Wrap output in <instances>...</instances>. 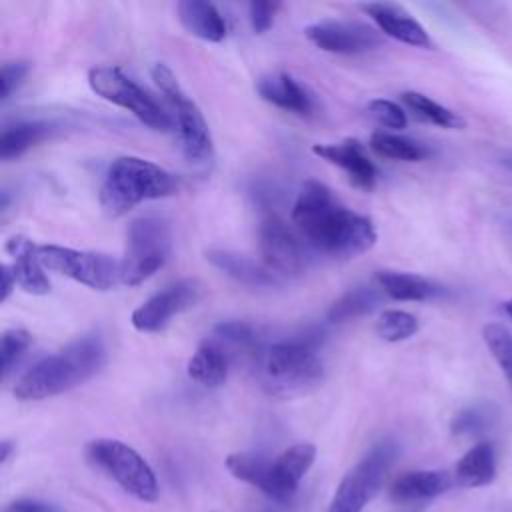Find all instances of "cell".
I'll list each match as a JSON object with an SVG mask.
<instances>
[{"mask_svg": "<svg viewBox=\"0 0 512 512\" xmlns=\"http://www.w3.org/2000/svg\"><path fill=\"white\" fill-rule=\"evenodd\" d=\"M292 222L308 246L332 258H356L376 244L372 220L344 208L318 180L302 184L292 208Z\"/></svg>", "mask_w": 512, "mask_h": 512, "instance_id": "6da1fadb", "label": "cell"}, {"mask_svg": "<svg viewBox=\"0 0 512 512\" xmlns=\"http://www.w3.org/2000/svg\"><path fill=\"white\" fill-rule=\"evenodd\" d=\"M106 362L100 336H82L28 368L14 384L18 400H44L90 380Z\"/></svg>", "mask_w": 512, "mask_h": 512, "instance_id": "7a4b0ae2", "label": "cell"}, {"mask_svg": "<svg viewBox=\"0 0 512 512\" xmlns=\"http://www.w3.org/2000/svg\"><path fill=\"white\" fill-rule=\"evenodd\" d=\"M256 378L276 398H296L316 390L324 380V366L312 338L272 342L256 352Z\"/></svg>", "mask_w": 512, "mask_h": 512, "instance_id": "3957f363", "label": "cell"}, {"mask_svg": "<svg viewBox=\"0 0 512 512\" xmlns=\"http://www.w3.org/2000/svg\"><path fill=\"white\" fill-rule=\"evenodd\" d=\"M176 192V180L158 164L136 158H116L100 186V206L112 218L128 214L132 208L146 200L166 198Z\"/></svg>", "mask_w": 512, "mask_h": 512, "instance_id": "277c9868", "label": "cell"}, {"mask_svg": "<svg viewBox=\"0 0 512 512\" xmlns=\"http://www.w3.org/2000/svg\"><path fill=\"white\" fill-rule=\"evenodd\" d=\"M86 458L132 498L144 504H154L160 498V486L154 470L144 456L122 440H92L86 446Z\"/></svg>", "mask_w": 512, "mask_h": 512, "instance_id": "5b68a950", "label": "cell"}, {"mask_svg": "<svg viewBox=\"0 0 512 512\" xmlns=\"http://www.w3.org/2000/svg\"><path fill=\"white\" fill-rule=\"evenodd\" d=\"M172 234L158 216L134 218L126 228V248L120 260V284L138 286L154 276L168 260Z\"/></svg>", "mask_w": 512, "mask_h": 512, "instance_id": "8992f818", "label": "cell"}, {"mask_svg": "<svg viewBox=\"0 0 512 512\" xmlns=\"http://www.w3.org/2000/svg\"><path fill=\"white\" fill-rule=\"evenodd\" d=\"M398 456V446L392 440H382L350 468L340 480L328 512H362L380 492L390 466Z\"/></svg>", "mask_w": 512, "mask_h": 512, "instance_id": "52a82bcc", "label": "cell"}, {"mask_svg": "<svg viewBox=\"0 0 512 512\" xmlns=\"http://www.w3.org/2000/svg\"><path fill=\"white\" fill-rule=\"evenodd\" d=\"M88 86L100 98L130 110L142 124L152 130L168 132L172 130L170 114L132 78H128L116 66H96L88 72Z\"/></svg>", "mask_w": 512, "mask_h": 512, "instance_id": "ba28073f", "label": "cell"}, {"mask_svg": "<svg viewBox=\"0 0 512 512\" xmlns=\"http://www.w3.org/2000/svg\"><path fill=\"white\" fill-rule=\"evenodd\" d=\"M150 72L154 84L160 88V92L166 96L172 110L176 112V122L186 158L190 162H208L212 158V138L200 108L194 100L186 96L174 72L166 64L156 62Z\"/></svg>", "mask_w": 512, "mask_h": 512, "instance_id": "9c48e42d", "label": "cell"}, {"mask_svg": "<svg viewBox=\"0 0 512 512\" xmlns=\"http://www.w3.org/2000/svg\"><path fill=\"white\" fill-rule=\"evenodd\" d=\"M38 258L46 270L68 276L92 290H110L120 284V260L108 254L38 244Z\"/></svg>", "mask_w": 512, "mask_h": 512, "instance_id": "30bf717a", "label": "cell"}, {"mask_svg": "<svg viewBox=\"0 0 512 512\" xmlns=\"http://www.w3.org/2000/svg\"><path fill=\"white\" fill-rule=\"evenodd\" d=\"M202 296V284L194 278L180 280L154 296L142 302L130 316L132 326L138 332H160L168 326V322L180 314L190 310Z\"/></svg>", "mask_w": 512, "mask_h": 512, "instance_id": "8fae6325", "label": "cell"}, {"mask_svg": "<svg viewBox=\"0 0 512 512\" xmlns=\"http://www.w3.org/2000/svg\"><path fill=\"white\" fill-rule=\"evenodd\" d=\"M304 34L316 48L346 56L370 52L382 44V36L374 26L354 20H320L306 26Z\"/></svg>", "mask_w": 512, "mask_h": 512, "instance_id": "7c38bea8", "label": "cell"}, {"mask_svg": "<svg viewBox=\"0 0 512 512\" xmlns=\"http://www.w3.org/2000/svg\"><path fill=\"white\" fill-rule=\"evenodd\" d=\"M260 252L268 270L284 276H298L308 264L304 242L276 216L266 218L260 226Z\"/></svg>", "mask_w": 512, "mask_h": 512, "instance_id": "4fadbf2b", "label": "cell"}, {"mask_svg": "<svg viewBox=\"0 0 512 512\" xmlns=\"http://www.w3.org/2000/svg\"><path fill=\"white\" fill-rule=\"evenodd\" d=\"M316 460V446L310 442H298L282 450L270 466V498L280 504H290L298 492V486Z\"/></svg>", "mask_w": 512, "mask_h": 512, "instance_id": "5bb4252c", "label": "cell"}, {"mask_svg": "<svg viewBox=\"0 0 512 512\" xmlns=\"http://www.w3.org/2000/svg\"><path fill=\"white\" fill-rule=\"evenodd\" d=\"M312 152L320 156L322 160L336 164L342 168L348 176V180L360 188L370 192L376 184V168L372 160L366 154V148L362 142L354 138H346L338 144H314Z\"/></svg>", "mask_w": 512, "mask_h": 512, "instance_id": "9a60e30c", "label": "cell"}, {"mask_svg": "<svg viewBox=\"0 0 512 512\" xmlns=\"http://www.w3.org/2000/svg\"><path fill=\"white\" fill-rule=\"evenodd\" d=\"M362 10L372 18L378 30L402 44L416 48H432V40L424 26L412 18L402 6L390 2H368Z\"/></svg>", "mask_w": 512, "mask_h": 512, "instance_id": "2e32d148", "label": "cell"}, {"mask_svg": "<svg viewBox=\"0 0 512 512\" xmlns=\"http://www.w3.org/2000/svg\"><path fill=\"white\" fill-rule=\"evenodd\" d=\"M256 90L262 96V100L274 104L276 108H282L300 116H310L316 110L314 94L286 72L262 76L256 82Z\"/></svg>", "mask_w": 512, "mask_h": 512, "instance_id": "e0dca14e", "label": "cell"}, {"mask_svg": "<svg viewBox=\"0 0 512 512\" xmlns=\"http://www.w3.org/2000/svg\"><path fill=\"white\" fill-rule=\"evenodd\" d=\"M6 252L14 258L10 268L16 278V284L24 292L36 294V296L50 292V282L44 274L46 268L38 258V244H34L30 238H24V236H12L6 242Z\"/></svg>", "mask_w": 512, "mask_h": 512, "instance_id": "ac0fdd59", "label": "cell"}, {"mask_svg": "<svg viewBox=\"0 0 512 512\" xmlns=\"http://www.w3.org/2000/svg\"><path fill=\"white\" fill-rule=\"evenodd\" d=\"M452 482L454 478L444 470H412L392 482L390 498L402 504L432 500L444 494Z\"/></svg>", "mask_w": 512, "mask_h": 512, "instance_id": "d6986e66", "label": "cell"}, {"mask_svg": "<svg viewBox=\"0 0 512 512\" xmlns=\"http://www.w3.org/2000/svg\"><path fill=\"white\" fill-rule=\"evenodd\" d=\"M184 30L206 42H222L226 38V20L218 8L204 0H182L176 6Z\"/></svg>", "mask_w": 512, "mask_h": 512, "instance_id": "ffe728a7", "label": "cell"}, {"mask_svg": "<svg viewBox=\"0 0 512 512\" xmlns=\"http://www.w3.org/2000/svg\"><path fill=\"white\" fill-rule=\"evenodd\" d=\"M206 260L214 268H218L220 272H224L226 276H230L232 280L244 286L266 288L276 284V278L270 274L268 268H262L260 264H256L252 258L244 254L230 252V250H208Z\"/></svg>", "mask_w": 512, "mask_h": 512, "instance_id": "44dd1931", "label": "cell"}, {"mask_svg": "<svg viewBox=\"0 0 512 512\" xmlns=\"http://www.w3.org/2000/svg\"><path fill=\"white\" fill-rule=\"evenodd\" d=\"M496 476V452L490 442L474 444L454 468L456 484L464 488L488 486Z\"/></svg>", "mask_w": 512, "mask_h": 512, "instance_id": "7402d4cb", "label": "cell"}, {"mask_svg": "<svg viewBox=\"0 0 512 512\" xmlns=\"http://www.w3.org/2000/svg\"><path fill=\"white\" fill-rule=\"evenodd\" d=\"M376 280L380 288L394 300L400 302H422L440 292V288L418 276V274H408V272H394V270H380L376 274Z\"/></svg>", "mask_w": 512, "mask_h": 512, "instance_id": "603a6c76", "label": "cell"}, {"mask_svg": "<svg viewBox=\"0 0 512 512\" xmlns=\"http://www.w3.org/2000/svg\"><path fill=\"white\" fill-rule=\"evenodd\" d=\"M188 376L208 388H216L226 382L228 376V356L220 346L204 342L188 360Z\"/></svg>", "mask_w": 512, "mask_h": 512, "instance_id": "cb8c5ba5", "label": "cell"}, {"mask_svg": "<svg viewBox=\"0 0 512 512\" xmlns=\"http://www.w3.org/2000/svg\"><path fill=\"white\" fill-rule=\"evenodd\" d=\"M50 132H52V126L48 122H38V120L16 122L12 126H6L0 136V158L6 162L20 158L32 146L48 138Z\"/></svg>", "mask_w": 512, "mask_h": 512, "instance_id": "d4e9b609", "label": "cell"}, {"mask_svg": "<svg viewBox=\"0 0 512 512\" xmlns=\"http://www.w3.org/2000/svg\"><path fill=\"white\" fill-rule=\"evenodd\" d=\"M270 466H272V460L254 452H234V454H228L226 458V468L236 480H242L258 488L268 498L272 490Z\"/></svg>", "mask_w": 512, "mask_h": 512, "instance_id": "484cf974", "label": "cell"}, {"mask_svg": "<svg viewBox=\"0 0 512 512\" xmlns=\"http://www.w3.org/2000/svg\"><path fill=\"white\" fill-rule=\"evenodd\" d=\"M402 102L422 122H428L440 128H456V130L464 128V120L456 112L448 110L446 106L434 102L432 98L420 92H404Z\"/></svg>", "mask_w": 512, "mask_h": 512, "instance_id": "4316f807", "label": "cell"}, {"mask_svg": "<svg viewBox=\"0 0 512 512\" xmlns=\"http://www.w3.org/2000/svg\"><path fill=\"white\" fill-rule=\"evenodd\" d=\"M370 148L384 158H392V160H404V162H418L422 160L428 152L422 144L398 136V134H390V132H374L370 136Z\"/></svg>", "mask_w": 512, "mask_h": 512, "instance_id": "83f0119b", "label": "cell"}, {"mask_svg": "<svg viewBox=\"0 0 512 512\" xmlns=\"http://www.w3.org/2000/svg\"><path fill=\"white\" fill-rule=\"evenodd\" d=\"M378 302V294L374 288L368 286H358L344 296H340L328 310V320L330 322H346L358 316L368 314Z\"/></svg>", "mask_w": 512, "mask_h": 512, "instance_id": "f1b7e54d", "label": "cell"}, {"mask_svg": "<svg viewBox=\"0 0 512 512\" xmlns=\"http://www.w3.org/2000/svg\"><path fill=\"white\" fill-rule=\"evenodd\" d=\"M376 332L386 342H402L418 332V318L406 310H384L378 318Z\"/></svg>", "mask_w": 512, "mask_h": 512, "instance_id": "f546056e", "label": "cell"}, {"mask_svg": "<svg viewBox=\"0 0 512 512\" xmlns=\"http://www.w3.org/2000/svg\"><path fill=\"white\" fill-rule=\"evenodd\" d=\"M498 412L490 404H476L460 410L452 420V432L456 436H476L486 432L496 422Z\"/></svg>", "mask_w": 512, "mask_h": 512, "instance_id": "4dcf8cb0", "label": "cell"}, {"mask_svg": "<svg viewBox=\"0 0 512 512\" xmlns=\"http://www.w3.org/2000/svg\"><path fill=\"white\" fill-rule=\"evenodd\" d=\"M482 336L492 358L496 360V364L500 366V370L504 372L512 386V332L506 326L492 322L484 326Z\"/></svg>", "mask_w": 512, "mask_h": 512, "instance_id": "1f68e13d", "label": "cell"}, {"mask_svg": "<svg viewBox=\"0 0 512 512\" xmlns=\"http://www.w3.org/2000/svg\"><path fill=\"white\" fill-rule=\"evenodd\" d=\"M32 344V336L24 328H8L4 330L0 338V366H2V378L6 380L10 372L16 368L20 358L26 354V350Z\"/></svg>", "mask_w": 512, "mask_h": 512, "instance_id": "d6a6232c", "label": "cell"}, {"mask_svg": "<svg viewBox=\"0 0 512 512\" xmlns=\"http://www.w3.org/2000/svg\"><path fill=\"white\" fill-rule=\"evenodd\" d=\"M214 336L230 346H238L244 350H254L256 346V332L254 326L242 320H226L214 326Z\"/></svg>", "mask_w": 512, "mask_h": 512, "instance_id": "836d02e7", "label": "cell"}, {"mask_svg": "<svg viewBox=\"0 0 512 512\" xmlns=\"http://www.w3.org/2000/svg\"><path fill=\"white\" fill-rule=\"evenodd\" d=\"M368 112L372 114V118L384 126V128H390V130H402L406 128L408 124V118H406V112L400 104L392 102V100H386V98H376V100H370L368 102Z\"/></svg>", "mask_w": 512, "mask_h": 512, "instance_id": "e575fe53", "label": "cell"}, {"mask_svg": "<svg viewBox=\"0 0 512 512\" xmlns=\"http://www.w3.org/2000/svg\"><path fill=\"white\" fill-rule=\"evenodd\" d=\"M28 72H30V64L26 60H12V62L2 64V70H0L2 100H8L12 96V92H16L20 88V84L24 82Z\"/></svg>", "mask_w": 512, "mask_h": 512, "instance_id": "d590c367", "label": "cell"}, {"mask_svg": "<svg viewBox=\"0 0 512 512\" xmlns=\"http://www.w3.org/2000/svg\"><path fill=\"white\" fill-rule=\"evenodd\" d=\"M280 8L278 2H250L248 14H250V24L256 34H264L276 16V10Z\"/></svg>", "mask_w": 512, "mask_h": 512, "instance_id": "8d00e7d4", "label": "cell"}, {"mask_svg": "<svg viewBox=\"0 0 512 512\" xmlns=\"http://www.w3.org/2000/svg\"><path fill=\"white\" fill-rule=\"evenodd\" d=\"M4 512H60L58 508H54L48 502L42 500H34V498H18L14 502H10Z\"/></svg>", "mask_w": 512, "mask_h": 512, "instance_id": "74e56055", "label": "cell"}, {"mask_svg": "<svg viewBox=\"0 0 512 512\" xmlns=\"http://www.w3.org/2000/svg\"><path fill=\"white\" fill-rule=\"evenodd\" d=\"M0 280H2V286H0V302H6L8 296L12 294V290L16 288V278H14V274H12L10 264H2V266H0Z\"/></svg>", "mask_w": 512, "mask_h": 512, "instance_id": "f35d334b", "label": "cell"}, {"mask_svg": "<svg viewBox=\"0 0 512 512\" xmlns=\"http://www.w3.org/2000/svg\"><path fill=\"white\" fill-rule=\"evenodd\" d=\"M12 450H14V444H12L10 440H2V442H0V462H2V464L10 458Z\"/></svg>", "mask_w": 512, "mask_h": 512, "instance_id": "ab89813d", "label": "cell"}, {"mask_svg": "<svg viewBox=\"0 0 512 512\" xmlns=\"http://www.w3.org/2000/svg\"><path fill=\"white\" fill-rule=\"evenodd\" d=\"M504 312L508 314V318H512V298L508 302H504Z\"/></svg>", "mask_w": 512, "mask_h": 512, "instance_id": "60d3db41", "label": "cell"}, {"mask_svg": "<svg viewBox=\"0 0 512 512\" xmlns=\"http://www.w3.org/2000/svg\"><path fill=\"white\" fill-rule=\"evenodd\" d=\"M502 162H504V166H508V168L512 170V154H510V156H504Z\"/></svg>", "mask_w": 512, "mask_h": 512, "instance_id": "b9f144b4", "label": "cell"}]
</instances>
